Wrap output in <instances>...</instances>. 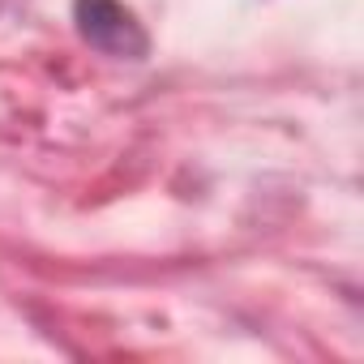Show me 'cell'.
<instances>
[{"label":"cell","mask_w":364,"mask_h":364,"mask_svg":"<svg viewBox=\"0 0 364 364\" xmlns=\"http://www.w3.org/2000/svg\"><path fill=\"white\" fill-rule=\"evenodd\" d=\"M77 18H82V35L103 48V52H141V35L129 22V14H120L112 0H77Z\"/></svg>","instance_id":"cell-1"}]
</instances>
